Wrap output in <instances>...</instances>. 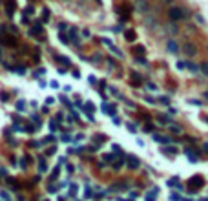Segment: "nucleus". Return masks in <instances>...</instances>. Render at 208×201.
Returning <instances> with one entry per match:
<instances>
[{
    "mask_svg": "<svg viewBox=\"0 0 208 201\" xmlns=\"http://www.w3.org/2000/svg\"><path fill=\"white\" fill-rule=\"evenodd\" d=\"M168 18H170L172 22H183V20L186 18L185 7H181V5H172V7L168 9Z\"/></svg>",
    "mask_w": 208,
    "mask_h": 201,
    "instance_id": "nucleus-1",
    "label": "nucleus"
},
{
    "mask_svg": "<svg viewBox=\"0 0 208 201\" xmlns=\"http://www.w3.org/2000/svg\"><path fill=\"white\" fill-rule=\"evenodd\" d=\"M133 7H135L139 13H146V11L150 9V4H148L146 0H135V2H133Z\"/></svg>",
    "mask_w": 208,
    "mask_h": 201,
    "instance_id": "nucleus-2",
    "label": "nucleus"
},
{
    "mask_svg": "<svg viewBox=\"0 0 208 201\" xmlns=\"http://www.w3.org/2000/svg\"><path fill=\"white\" fill-rule=\"evenodd\" d=\"M183 51H185L188 57H194V55L197 53V48H196V44H192V42H186V44H183Z\"/></svg>",
    "mask_w": 208,
    "mask_h": 201,
    "instance_id": "nucleus-3",
    "label": "nucleus"
},
{
    "mask_svg": "<svg viewBox=\"0 0 208 201\" xmlns=\"http://www.w3.org/2000/svg\"><path fill=\"white\" fill-rule=\"evenodd\" d=\"M68 38H69V42H73V44H80V40H79V29H75V27H71L69 29V33H68Z\"/></svg>",
    "mask_w": 208,
    "mask_h": 201,
    "instance_id": "nucleus-4",
    "label": "nucleus"
},
{
    "mask_svg": "<svg viewBox=\"0 0 208 201\" xmlns=\"http://www.w3.org/2000/svg\"><path fill=\"white\" fill-rule=\"evenodd\" d=\"M42 33V22L40 20H35V24H33V29L29 31V35L33 37V35H40Z\"/></svg>",
    "mask_w": 208,
    "mask_h": 201,
    "instance_id": "nucleus-5",
    "label": "nucleus"
},
{
    "mask_svg": "<svg viewBox=\"0 0 208 201\" xmlns=\"http://www.w3.org/2000/svg\"><path fill=\"white\" fill-rule=\"evenodd\" d=\"M124 38H126L128 42H135V38H137L135 29H124Z\"/></svg>",
    "mask_w": 208,
    "mask_h": 201,
    "instance_id": "nucleus-6",
    "label": "nucleus"
},
{
    "mask_svg": "<svg viewBox=\"0 0 208 201\" xmlns=\"http://www.w3.org/2000/svg\"><path fill=\"white\" fill-rule=\"evenodd\" d=\"M166 49H168V53H177L179 51V44L175 40H168L166 42Z\"/></svg>",
    "mask_w": 208,
    "mask_h": 201,
    "instance_id": "nucleus-7",
    "label": "nucleus"
},
{
    "mask_svg": "<svg viewBox=\"0 0 208 201\" xmlns=\"http://www.w3.org/2000/svg\"><path fill=\"white\" fill-rule=\"evenodd\" d=\"M15 7H16L15 0H7V5H5V13H7V16H13V13H15Z\"/></svg>",
    "mask_w": 208,
    "mask_h": 201,
    "instance_id": "nucleus-8",
    "label": "nucleus"
},
{
    "mask_svg": "<svg viewBox=\"0 0 208 201\" xmlns=\"http://www.w3.org/2000/svg\"><path fill=\"white\" fill-rule=\"evenodd\" d=\"M2 42H4L5 46H11V48H13V46H16V40L13 38V35H4Z\"/></svg>",
    "mask_w": 208,
    "mask_h": 201,
    "instance_id": "nucleus-9",
    "label": "nucleus"
},
{
    "mask_svg": "<svg viewBox=\"0 0 208 201\" xmlns=\"http://www.w3.org/2000/svg\"><path fill=\"white\" fill-rule=\"evenodd\" d=\"M190 187H194V188L203 187V178H201V176H196L194 179H190Z\"/></svg>",
    "mask_w": 208,
    "mask_h": 201,
    "instance_id": "nucleus-10",
    "label": "nucleus"
},
{
    "mask_svg": "<svg viewBox=\"0 0 208 201\" xmlns=\"http://www.w3.org/2000/svg\"><path fill=\"white\" fill-rule=\"evenodd\" d=\"M128 167L130 168H137L139 167V159L135 156H128Z\"/></svg>",
    "mask_w": 208,
    "mask_h": 201,
    "instance_id": "nucleus-11",
    "label": "nucleus"
},
{
    "mask_svg": "<svg viewBox=\"0 0 208 201\" xmlns=\"http://www.w3.org/2000/svg\"><path fill=\"white\" fill-rule=\"evenodd\" d=\"M133 53H135V55H139V57H143V55L146 53V48H144L143 44H137V46L133 48Z\"/></svg>",
    "mask_w": 208,
    "mask_h": 201,
    "instance_id": "nucleus-12",
    "label": "nucleus"
},
{
    "mask_svg": "<svg viewBox=\"0 0 208 201\" xmlns=\"http://www.w3.org/2000/svg\"><path fill=\"white\" fill-rule=\"evenodd\" d=\"M157 192H159V188H152V192L146 194V201H155L157 199Z\"/></svg>",
    "mask_w": 208,
    "mask_h": 201,
    "instance_id": "nucleus-13",
    "label": "nucleus"
},
{
    "mask_svg": "<svg viewBox=\"0 0 208 201\" xmlns=\"http://www.w3.org/2000/svg\"><path fill=\"white\" fill-rule=\"evenodd\" d=\"M157 121H159L161 124H172V119H170L168 115H163V113H161V115L157 117Z\"/></svg>",
    "mask_w": 208,
    "mask_h": 201,
    "instance_id": "nucleus-14",
    "label": "nucleus"
},
{
    "mask_svg": "<svg viewBox=\"0 0 208 201\" xmlns=\"http://www.w3.org/2000/svg\"><path fill=\"white\" fill-rule=\"evenodd\" d=\"M49 16H51V11L46 7V9L42 11V18H40V22H42V24H44V22H48V20H49Z\"/></svg>",
    "mask_w": 208,
    "mask_h": 201,
    "instance_id": "nucleus-15",
    "label": "nucleus"
},
{
    "mask_svg": "<svg viewBox=\"0 0 208 201\" xmlns=\"http://www.w3.org/2000/svg\"><path fill=\"white\" fill-rule=\"evenodd\" d=\"M185 68H188L192 73H197V71H199V66H196V64H192V62H185Z\"/></svg>",
    "mask_w": 208,
    "mask_h": 201,
    "instance_id": "nucleus-16",
    "label": "nucleus"
},
{
    "mask_svg": "<svg viewBox=\"0 0 208 201\" xmlns=\"http://www.w3.org/2000/svg\"><path fill=\"white\" fill-rule=\"evenodd\" d=\"M153 139H155L157 143H170V137H164V135H159V134H155Z\"/></svg>",
    "mask_w": 208,
    "mask_h": 201,
    "instance_id": "nucleus-17",
    "label": "nucleus"
},
{
    "mask_svg": "<svg viewBox=\"0 0 208 201\" xmlns=\"http://www.w3.org/2000/svg\"><path fill=\"white\" fill-rule=\"evenodd\" d=\"M133 60H135L137 64H143V66H148V60H146L144 57H139V55H135V57H133Z\"/></svg>",
    "mask_w": 208,
    "mask_h": 201,
    "instance_id": "nucleus-18",
    "label": "nucleus"
},
{
    "mask_svg": "<svg viewBox=\"0 0 208 201\" xmlns=\"http://www.w3.org/2000/svg\"><path fill=\"white\" fill-rule=\"evenodd\" d=\"M58 40H60L62 44H69V38H68V35H66V33H62V31H60V35H58Z\"/></svg>",
    "mask_w": 208,
    "mask_h": 201,
    "instance_id": "nucleus-19",
    "label": "nucleus"
},
{
    "mask_svg": "<svg viewBox=\"0 0 208 201\" xmlns=\"http://www.w3.org/2000/svg\"><path fill=\"white\" fill-rule=\"evenodd\" d=\"M199 71H201L203 75H206V77H208V62H203V64L199 66Z\"/></svg>",
    "mask_w": 208,
    "mask_h": 201,
    "instance_id": "nucleus-20",
    "label": "nucleus"
},
{
    "mask_svg": "<svg viewBox=\"0 0 208 201\" xmlns=\"http://www.w3.org/2000/svg\"><path fill=\"white\" fill-rule=\"evenodd\" d=\"M57 60H58V62H62V64H66V66H69V64H71V60H69L68 57H57Z\"/></svg>",
    "mask_w": 208,
    "mask_h": 201,
    "instance_id": "nucleus-21",
    "label": "nucleus"
},
{
    "mask_svg": "<svg viewBox=\"0 0 208 201\" xmlns=\"http://www.w3.org/2000/svg\"><path fill=\"white\" fill-rule=\"evenodd\" d=\"M163 152H166V154H177V148L175 146H166V148H163Z\"/></svg>",
    "mask_w": 208,
    "mask_h": 201,
    "instance_id": "nucleus-22",
    "label": "nucleus"
},
{
    "mask_svg": "<svg viewBox=\"0 0 208 201\" xmlns=\"http://www.w3.org/2000/svg\"><path fill=\"white\" fill-rule=\"evenodd\" d=\"M16 110H18V112H24V110H26V102H24V101H18V102H16Z\"/></svg>",
    "mask_w": 208,
    "mask_h": 201,
    "instance_id": "nucleus-23",
    "label": "nucleus"
},
{
    "mask_svg": "<svg viewBox=\"0 0 208 201\" xmlns=\"http://www.w3.org/2000/svg\"><path fill=\"white\" fill-rule=\"evenodd\" d=\"M110 48H111V51H113V53H115L117 57H122V51H121L119 48H115V46H110Z\"/></svg>",
    "mask_w": 208,
    "mask_h": 201,
    "instance_id": "nucleus-24",
    "label": "nucleus"
},
{
    "mask_svg": "<svg viewBox=\"0 0 208 201\" xmlns=\"http://www.w3.org/2000/svg\"><path fill=\"white\" fill-rule=\"evenodd\" d=\"M170 130L174 134H181V126H175V124H170Z\"/></svg>",
    "mask_w": 208,
    "mask_h": 201,
    "instance_id": "nucleus-25",
    "label": "nucleus"
},
{
    "mask_svg": "<svg viewBox=\"0 0 208 201\" xmlns=\"http://www.w3.org/2000/svg\"><path fill=\"white\" fill-rule=\"evenodd\" d=\"M24 13H26V15H35V9H33L31 5H27V7L24 9Z\"/></svg>",
    "mask_w": 208,
    "mask_h": 201,
    "instance_id": "nucleus-26",
    "label": "nucleus"
},
{
    "mask_svg": "<svg viewBox=\"0 0 208 201\" xmlns=\"http://www.w3.org/2000/svg\"><path fill=\"white\" fill-rule=\"evenodd\" d=\"M0 101H2V102H7V101H9V95L2 92V93H0Z\"/></svg>",
    "mask_w": 208,
    "mask_h": 201,
    "instance_id": "nucleus-27",
    "label": "nucleus"
},
{
    "mask_svg": "<svg viewBox=\"0 0 208 201\" xmlns=\"http://www.w3.org/2000/svg\"><path fill=\"white\" fill-rule=\"evenodd\" d=\"M196 20H197L199 24H205V18H203V15H199V13H196Z\"/></svg>",
    "mask_w": 208,
    "mask_h": 201,
    "instance_id": "nucleus-28",
    "label": "nucleus"
},
{
    "mask_svg": "<svg viewBox=\"0 0 208 201\" xmlns=\"http://www.w3.org/2000/svg\"><path fill=\"white\" fill-rule=\"evenodd\" d=\"M128 130H130V132L133 134V132L137 130V124H133V123H128Z\"/></svg>",
    "mask_w": 208,
    "mask_h": 201,
    "instance_id": "nucleus-29",
    "label": "nucleus"
},
{
    "mask_svg": "<svg viewBox=\"0 0 208 201\" xmlns=\"http://www.w3.org/2000/svg\"><path fill=\"white\" fill-rule=\"evenodd\" d=\"M104 139H106L104 135H95V137H93V141H95V143H102Z\"/></svg>",
    "mask_w": 208,
    "mask_h": 201,
    "instance_id": "nucleus-30",
    "label": "nucleus"
},
{
    "mask_svg": "<svg viewBox=\"0 0 208 201\" xmlns=\"http://www.w3.org/2000/svg\"><path fill=\"white\" fill-rule=\"evenodd\" d=\"M88 82H90V84H93V86H95V84H97V79H95V77H93V75H90V77H88Z\"/></svg>",
    "mask_w": 208,
    "mask_h": 201,
    "instance_id": "nucleus-31",
    "label": "nucleus"
},
{
    "mask_svg": "<svg viewBox=\"0 0 208 201\" xmlns=\"http://www.w3.org/2000/svg\"><path fill=\"white\" fill-rule=\"evenodd\" d=\"M146 88H148V90H152V92H155V90H157V86H155L153 82H148V84H146Z\"/></svg>",
    "mask_w": 208,
    "mask_h": 201,
    "instance_id": "nucleus-32",
    "label": "nucleus"
},
{
    "mask_svg": "<svg viewBox=\"0 0 208 201\" xmlns=\"http://www.w3.org/2000/svg\"><path fill=\"white\" fill-rule=\"evenodd\" d=\"M159 102H163V104H170V99H168V97H159Z\"/></svg>",
    "mask_w": 208,
    "mask_h": 201,
    "instance_id": "nucleus-33",
    "label": "nucleus"
},
{
    "mask_svg": "<svg viewBox=\"0 0 208 201\" xmlns=\"http://www.w3.org/2000/svg\"><path fill=\"white\" fill-rule=\"evenodd\" d=\"M188 102H190V104H194V106H201V101H197V99H190Z\"/></svg>",
    "mask_w": 208,
    "mask_h": 201,
    "instance_id": "nucleus-34",
    "label": "nucleus"
},
{
    "mask_svg": "<svg viewBox=\"0 0 208 201\" xmlns=\"http://www.w3.org/2000/svg\"><path fill=\"white\" fill-rule=\"evenodd\" d=\"M146 24L153 27V26H155V18H146Z\"/></svg>",
    "mask_w": 208,
    "mask_h": 201,
    "instance_id": "nucleus-35",
    "label": "nucleus"
},
{
    "mask_svg": "<svg viewBox=\"0 0 208 201\" xmlns=\"http://www.w3.org/2000/svg\"><path fill=\"white\" fill-rule=\"evenodd\" d=\"M106 60H108V64H110V68H115V60H113L111 57H108Z\"/></svg>",
    "mask_w": 208,
    "mask_h": 201,
    "instance_id": "nucleus-36",
    "label": "nucleus"
},
{
    "mask_svg": "<svg viewBox=\"0 0 208 201\" xmlns=\"http://www.w3.org/2000/svg\"><path fill=\"white\" fill-rule=\"evenodd\" d=\"M82 37L84 38H90V29H82Z\"/></svg>",
    "mask_w": 208,
    "mask_h": 201,
    "instance_id": "nucleus-37",
    "label": "nucleus"
},
{
    "mask_svg": "<svg viewBox=\"0 0 208 201\" xmlns=\"http://www.w3.org/2000/svg\"><path fill=\"white\" fill-rule=\"evenodd\" d=\"M144 101L150 102V104H155V99H153V97H144Z\"/></svg>",
    "mask_w": 208,
    "mask_h": 201,
    "instance_id": "nucleus-38",
    "label": "nucleus"
},
{
    "mask_svg": "<svg viewBox=\"0 0 208 201\" xmlns=\"http://www.w3.org/2000/svg\"><path fill=\"white\" fill-rule=\"evenodd\" d=\"M58 29H60V31H64V29H68V24H64V22H62V24H58Z\"/></svg>",
    "mask_w": 208,
    "mask_h": 201,
    "instance_id": "nucleus-39",
    "label": "nucleus"
},
{
    "mask_svg": "<svg viewBox=\"0 0 208 201\" xmlns=\"http://www.w3.org/2000/svg\"><path fill=\"white\" fill-rule=\"evenodd\" d=\"M102 42H104V44H106V46H113V42H111V40H110V38H102Z\"/></svg>",
    "mask_w": 208,
    "mask_h": 201,
    "instance_id": "nucleus-40",
    "label": "nucleus"
},
{
    "mask_svg": "<svg viewBox=\"0 0 208 201\" xmlns=\"http://www.w3.org/2000/svg\"><path fill=\"white\" fill-rule=\"evenodd\" d=\"M111 148H113V152H121V154H122V150H121V146H119V145H113Z\"/></svg>",
    "mask_w": 208,
    "mask_h": 201,
    "instance_id": "nucleus-41",
    "label": "nucleus"
},
{
    "mask_svg": "<svg viewBox=\"0 0 208 201\" xmlns=\"http://www.w3.org/2000/svg\"><path fill=\"white\" fill-rule=\"evenodd\" d=\"M110 92H111L113 95H117V97H119V92H117V88H113V86H111V88H110Z\"/></svg>",
    "mask_w": 208,
    "mask_h": 201,
    "instance_id": "nucleus-42",
    "label": "nucleus"
},
{
    "mask_svg": "<svg viewBox=\"0 0 208 201\" xmlns=\"http://www.w3.org/2000/svg\"><path fill=\"white\" fill-rule=\"evenodd\" d=\"M113 123H115V124H117V126H119V124H121V119H119V117H117V115H113Z\"/></svg>",
    "mask_w": 208,
    "mask_h": 201,
    "instance_id": "nucleus-43",
    "label": "nucleus"
},
{
    "mask_svg": "<svg viewBox=\"0 0 208 201\" xmlns=\"http://www.w3.org/2000/svg\"><path fill=\"white\" fill-rule=\"evenodd\" d=\"M49 128H51V130H57V123H55V121H51V123H49Z\"/></svg>",
    "mask_w": 208,
    "mask_h": 201,
    "instance_id": "nucleus-44",
    "label": "nucleus"
},
{
    "mask_svg": "<svg viewBox=\"0 0 208 201\" xmlns=\"http://www.w3.org/2000/svg\"><path fill=\"white\" fill-rule=\"evenodd\" d=\"M177 70H185V62H177Z\"/></svg>",
    "mask_w": 208,
    "mask_h": 201,
    "instance_id": "nucleus-45",
    "label": "nucleus"
},
{
    "mask_svg": "<svg viewBox=\"0 0 208 201\" xmlns=\"http://www.w3.org/2000/svg\"><path fill=\"white\" fill-rule=\"evenodd\" d=\"M71 75H73V77H75V79H79V77H80V73H79V70H75V71H73V73H71Z\"/></svg>",
    "mask_w": 208,
    "mask_h": 201,
    "instance_id": "nucleus-46",
    "label": "nucleus"
},
{
    "mask_svg": "<svg viewBox=\"0 0 208 201\" xmlns=\"http://www.w3.org/2000/svg\"><path fill=\"white\" fill-rule=\"evenodd\" d=\"M44 141H49V143H53V141H55V137H53V135H48V137H46Z\"/></svg>",
    "mask_w": 208,
    "mask_h": 201,
    "instance_id": "nucleus-47",
    "label": "nucleus"
},
{
    "mask_svg": "<svg viewBox=\"0 0 208 201\" xmlns=\"http://www.w3.org/2000/svg\"><path fill=\"white\" fill-rule=\"evenodd\" d=\"M0 198H2V199H7V198H9V196H7V194H5V192H0Z\"/></svg>",
    "mask_w": 208,
    "mask_h": 201,
    "instance_id": "nucleus-48",
    "label": "nucleus"
},
{
    "mask_svg": "<svg viewBox=\"0 0 208 201\" xmlns=\"http://www.w3.org/2000/svg\"><path fill=\"white\" fill-rule=\"evenodd\" d=\"M172 201H181V198H179V196H175V194H174V196H172Z\"/></svg>",
    "mask_w": 208,
    "mask_h": 201,
    "instance_id": "nucleus-49",
    "label": "nucleus"
},
{
    "mask_svg": "<svg viewBox=\"0 0 208 201\" xmlns=\"http://www.w3.org/2000/svg\"><path fill=\"white\" fill-rule=\"evenodd\" d=\"M161 2H164V4H172L174 0H161Z\"/></svg>",
    "mask_w": 208,
    "mask_h": 201,
    "instance_id": "nucleus-50",
    "label": "nucleus"
},
{
    "mask_svg": "<svg viewBox=\"0 0 208 201\" xmlns=\"http://www.w3.org/2000/svg\"><path fill=\"white\" fill-rule=\"evenodd\" d=\"M203 97H205V99L208 101V92H205V93H203Z\"/></svg>",
    "mask_w": 208,
    "mask_h": 201,
    "instance_id": "nucleus-51",
    "label": "nucleus"
},
{
    "mask_svg": "<svg viewBox=\"0 0 208 201\" xmlns=\"http://www.w3.org/2000/svg\"><path fill=\"white\" fill-rule=\"evenodd\" d=\"M203 148H205V152H208V143H205V146H203Z\"/></svg>",
    "mask_w": 208,
    "mask_h": 201,
    "instance_id": "nucleus-52",
    "label": "nucleus"
},
{
    "mask_svg": "<svg viewBox=\"0 0 208 201\" xmlns=\"http://www.w3.org/2000/svg\"><path fill=\"white\" fill-rule=\"evenodd\" d=\"M95 2H97V4H99V5H100V4H102V0H95Z\"/></svg>",
    "mask_w": 208,
    "mask_h": 201,
    "instance_id": "nucleus-53",
    "label": "nucleus"
},
{
    "mask_svg": "<svg viewBox=\"0 0 208 201\" xmlns=\"http://www.w3.org/2000/svg\"><path fill=\"white\" fill-rule=\"evenodd\" d=\"M205 121H206V123H208V115H206V117H205Z\"/></svg>",
    "mask_w": 208,
    "mask_h": 201,
    "instance_id": "nucleus-54",
    "label": "nucleus"
}]
</instances>
